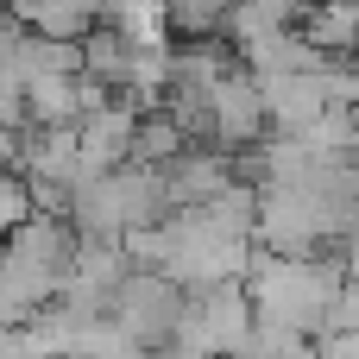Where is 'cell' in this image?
Here are the masks:
<instances>
[{
    "label": "cell",
    "instance_id": "6da1fadb",
    "mask_svg": "<svg viewBox=\"0 0 359 359\" xmlns=\"http://www.w3.org/2000/svg\"><path fill=\"white\" fill-rule=\"evenodd\" d=\"M246 290L259 303V322L290 334H328L347 303V265L322 252H259Z\"/></svg>",
    "mask_w": 359,
    "mask_h": 359
},
{
    "label": "cell",
    "instance_id": "7a4b0ae2",
    "mask_svg": "<svg viewBox=\"0 0 359 359\" xmlns=\"http://www.w3.org/2000/svg\"><path fill=\"white\" fill-rule=\"evenodd\" d=\"M259 334V303L240 284H215V290H196L189 309H183V328L170 341V353H196V359H246Z\"/></svg>",
    "mask_w": 359,
    "mask_h": 359
},
{
    "label": "cell",
    "instance_id": "3957f363",
    "mask_svg": "<svg viewBox=\"0 0 359 359\" xmlns=\"http://www.w3.org/2000/svg\"><path fill=\"white\" fill-rule=\"evenodd\" d=\"M183 309H189V290H183L177 278H164V271H133V278L120 284V297H114L107 316L120 322V334H126L133 347L158 353L164 341H177Z\"/></svg>",
    "mask_w": 359,
    "mask_h": 359
},
{
    "label": "cell",
    "instance_id": "277c9868",
    "mask_svg": "<svg viewBox=\"0 0 359 359\" xmlns=\"http://www.w3.org/2000/svg\"><path fill=\"white\" fill-rule=\"evenodd\" d=\"M196 126H208V133L221 139V151H233V145H259V139H265V126H271L265 95H259V76H246V63H240V69H227V76L202 95Z\"/></svg>",
    "mask_w": 359,
    "mask_h": 359
},
{
    "label": "cell",
    "instance_id": "5b68a950",
    "mask_svg": "<svg viewBox=\"0 0 359 359\" xmlns=\"http://www.w3.org/2000/svg\"><path fill=\"white\" fill-rule=\"evenodd\" d=\"M107 6H114V0H19V6H6V13H13L25 32H38V38L82 44L88 32L107 25Z\"/></svg>",
    "mask_w": 359,
    "mask_h": 359
},
{
    "label": "cell",
    "instance_id": "8992f818",
    "mask_svg": "<svg viewBox=\"0 0 359 359\" xmlns=\"http://www.w3.org/2000/svg\"><path fill=\"white\" fill-rule=\"evenodd\" d=\"M233 164L221 151H183L177 164H164V189H170V208H208L221 189H233Z\"/></svg>",
    "mask_w": 359,
    "mask_h": 359
},
{
    "label": "cell",
    "instance_id": "52a82bcc",
    "mask_svg": "<svg viewBox=\"0 0 359 359\" xmlns=\"http://www.w3.org/2000/svg\"><path fill=\"white\" fill-rule=\"evenodd\" d=\"M303 38L322 57H359V0H316L303 13Z\"/></svg>",
    "mask_w": 359,
    "mask_h": 359
},
{
    "label": "cell",
    "instance_id": "ba28073f",
    "mask_svg": "<svg viewBox=\"0 0 359 359\" xmlns=\"http://www.w3.org/2000/svg\"><path fill=\"white\" fill-rule=\"evenodd\" d=\"M32 215H38L32 183H25V177H13V170H0V240H13Z\"/></svg>",
    "mask_w": 359,
    "mask_h": 359
},
{
    "label": "cell",
    "instance_id": "9c48e42d",
    "mask_svg": "<svg viewBox=\"0 0 359 359\" xmlns=\"http://www.w3.org/2000/svg\"><path fill=\"white\" fill-rule=\"evenodd\" d=\"M246 359H316V334H290V328L259 322V334H252Z\"/></svg>",
    "mask_w": 359,
    "mask_h": 359
}]
</instances>
